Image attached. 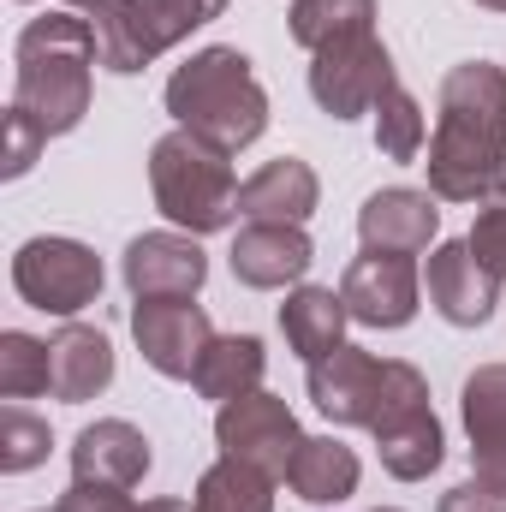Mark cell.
Wrapping results in <instances>:
<instances>
[{
    "label": "cell",
    "instance_id": "obj_15",
    "mask_svg": "<svg viewBox=\"0 0 506 512\" xmlns=\"http://www.w3.org/2000/svg\"><path fill=\"white\" fill-rule=\"evenodd\" d=\"M358 233L364 251H387V256H417L435 245L441 233V209L435 191H411V185H387L358 209Z\"/></svg>",
    "mask_w": 506,
    "mask_h": 512
},
{
    "label": "cell",
    "instance_id": "obj_31",
    "mask_svg": "<svg viewBox=\"0 0 506 512\" xmlns=\"http://www.w3.org/2000/svg\"><path fill=\"white\" fill-rule=\"evenodd\" d=\"M143 501H131V489H102V483H78L54 501V512H137Z\"/></svg>",
    "mask_w": 506,
    "mask_h": 512
},
{
    "label": "cell",
    "instance_id": "obj_20",
    "mask_svg": "<svg viewBox=\"0 0 506 512\" xmlns=\"http://www.w3.org/2000/svg\"><path fill=\"white\" fill-rule=\"evenodd\" d=\"M48 358H54V399L60 405H84L114 382V340L90 322H66L48 340Z\"/></svg>",
    "mask_w": 506,
    "mask_h": 512
},
{
    "label": "cell",
    "instance_id": "obj_27",
    "mask_svg": "<svg viewBox=\"0 0 506 512\" xmlns=\"http://www.w3.org/2000/svg\"><path fill=\"white\" fill-rule=\"evenodd\" d=\"M376 149L387 161H417V149H423V108L405 84H393L376 102Z\"/></svg>",
    "mask_w": 506,
    "mask_h": 512
},
{
    "label": "cell",
    "instance_id": "obj_32",
    "mask_svg": "<svg viewBox=\"0 0 506 512\" xmlns=\"http://www.w3.org/2000/svg\"><path fill=\"white\" fill-rule=\"evenodd\" d=\"M435 512H506V495H501V489H489V483H477V477H471V483L447 489V495H441V507H435Z\"/></svg>",
    "mask_w": 506,
    "mask_h": 512
},
{
    "label": "cell",
    "instance_id": "obj_33",
    "mask_svg": "<svg viewBox=\"0 0 506 512\" xmlns=\"http://www.w3.org/2000/svg\"><path fill=\"white\" fill-rule=\"evenodd\" d=\"M137 512H191L185 501H173V495H161V501H143Z\"/></svg>",
    "mask_w": 506,
    "mask_h": 512
},
{
    "label": "cell",
    "instance_id": "obj_17",
    "mask_svg": "<svg viewBox=\"0 0 506 512\" xmlns=\"http://www.w3.org/2000/svg\"><path fill=\"white\" fill-rule=\"evenodd\" d=\"M310 262H316L310 233L304 227H286V221H251L233 239V280L239 286H256V292H274V286L304 280Z\"/></svg>",
    "mask_w": 506,
    "mask_h": 512
},
{
    "label": "cell",
    "instance_id": "obj_16",
    "mask_svg": "<svg viewBox=\"0 0 506 512\" xmlns=\"http://www.w3.org/2000/svg\"><path fill=\"white\" fill-rule=\"evenodd\" d=\"M465 411V435H471V471L477 483L506 495V364H483L465 376L459 393Z\"/></svg>",
    "mask_w": 506,
    "mask_h": 512
},
{
    "label": "cell",
    "instance_id": "obj_6",
    "mask_svg": "<svg viewBox=\"0 0 506 512\" xmlns=\"http://www.w3.org/2000/svg\"><path fill=\"white\" fill-rule=\"evenodd\" d=\"M227 0H114L108 12H96V48L108 72H143L149 60H161L167 48H179L191 30H203L209 18H221Z\"/></svg>",
    "mask_w": 506,
    "mask_h": 512
},
{
    "label": "cell",
    "instance_id": "obj_24",
    "mask_svg": "<svg viewBox=\"0 0 506 512\" xmlns=\"http://www.w3.org/2000/svg\"><path fill=\"white\" fill-rule=\"evenodd\" d=\"M191 512H274V477L256 471L245 459H215L203 477H197V495Z\"/></svg>",
    "mask_w": 506,
    "mask_h": 512
},
{
    "label": "cell",
    "instance_id": "obj_14",
    "mask_svg": "<svg viewBox=\"0 0 506 512\" xmlns=\"http://www.w3.org/2000/svg\"><path fill=\"white\" fill-rule=\"evenodd\" d=\"M429 304L453 328H483L495 316V304H501V274L477 262L471 239L435 245V256H429Z\"/></svg>",
    "mask_w": 506,
    "mask_h": 512
},
{
    "label": "cell",
    "instance_id": "obj_23",
    "mask_svg": "<svg viewBox=\"0 0 506 512\" xmlns=\"http://www.w3.org/2000/svg\"><path fill=\"white\" fill-rule=\"evenodd\" d=\"M262 370H268V352H262L256 334H215V346L203 352L191 387L203 399H215V405H233V399H245V393L262 387Z\"/></svg>",
    "mask_w": 506,
    "mask_h": 512
},
{
    "label": "cell",
    "instance_id": "obj_1",
    "mask_svg": "<svg viewBox=\"0 0 506 512\" xmlns=\"http://www.w3.org/2000/svg\"><path fill=\"white\" fill-rule=\"evenodd\" d=\"M429 191L441 203H477L506 167V66L465 60L441 78L429 137Z\"/></svg>",
    "mask_w": 506,
    "mask_h": 512
},
{
    "label": "cell",
    "instance_id": "obj_18",
    "mask_svg": "<svg viewBox=\"0 0 506 512\" xmlns=\"http://www.w3.org/2000/svg\"><path fill=\"white\" fill-rule=\"evenodd\" d=\"M72 477L78 483H102V489H137L149 477V441L126 417H102L90 429H78L72 441Z\"/></svg>",
    "mask_w": 506,
    "mask_h": 512
},
{
    "label": "cell",
    "instance_id": "obj_11",
    "mask_svg": "<svg viewBox=\"0 0 506 512\" xmlns=\"http://www.w3.org/2000/svg\"><path fill=\"white\" fill-rule=\"evenodd\" d=\"M417 292H423L417 262L387 251H364L340 280V298H346L352 322H364V328H405L417 316Z\"/></svg>",
    "mask_w": 506,
    "mask_h": 512
},
{
    "label": "cell",
    "instance_id": "obj_9",
    "mask_svg": "<svg viewBox=\"0 0 506 512\" xmlns=\"http://www.w3.org/2000/svg\"><path fill=\"white\" fill-rule=\"evenodd\" d=\"M131 334H137L143 364L167 382H191L203 352L215 346V322L197 298H137L131 304Z\"/></svg>",
    "mask_w": 506,
    "mask_h": 512
},
{
    "label": "cell",
    "instance_id": "obj_3",
    "mask_svg": "<svg viewBox=\"0 0 506 512\" xmlns=\"http://www.w3.org/2000/svg\"><path fill=\"white\" fill-rule=\"evenodd\" d=\"M167 114L215 149L239 155L268 131V96L239 48H203L167 78Z\"/></svg>",
    "mask_w": 506,
    "mask_h": 512
},
{
    "label": "cell",
    "instance_id": "obj_5",
    "mask_svg": "<svg viewBox=\"0 0 506 512\" xmlns=\"http://www.w3.org/2000/svg\"><path fill=\"white\" fill-rule=\"evenodd\" d=\"M423 387V370L405 358H376L364 346H340L322 364H310V399L328 423H352V429H376L381 417Z\"/></svg>",
    "mask_w": 506,
    "mask_h": 512
},
{
    "label": "cell",
    "instance_id": "obj_12",
    "mask_svg": "<svg viewBox=\"0 0 506 512\" xmlns=\"http://www.w3.org/2000/svg\"><path fill=\"white\" fill-rule=\"evenodd\" d=\"M370 435H376V447H381V471L399 477V483H423L447 459V435H441V417L429 405V382L417 387V393H405Z\"/></svg>",
    "mask_w": 506,
    "mask_h": 512
},
{
    "label": "cell",
    "instance_id": "obj_2",
    "mask_svg": "<svg viewBox=\"0 0 506 512\" xmlns=\"http://www.w3.org/2000/svg\"><path fill=\"white\" fill-rule=\"evenodd\" d=\"M18 72H12V108L30 114L48 137H66V131L84 126L90 114V96H96V24L78 18V12H48V18H30L18 30V48H12Z\"/></svg>",
    "mask_w": 506,
    "mask_h": 512
},
{
    "label": "cell",
    "instance_id": "obj_8",
    "mask_svg": "<svg viewBox=\"0 0 506 512\" xmlns=\"http://www.w3.org/2000/svg\"><path fill=\"white\" fill-rule=\"evenodd\" d=\"M12 286L42 316H78L102 298V256L78 239H24L12 256Z\"/></svg>",
    "mask_w": 506,
    "mask_h": 512
},
{
    "label": "cell",
    "instance_id": "obj_28",
    "mask_svg": "<svg viewBox=\"0 0 506 512\" xmlns=\"http://www.w3.org/2000/svg\"><path fill=\"white\" fill-rule=\"evenodd\" d=\"M48 447H54V435H48L42 417H30L24 405H6V411H0V471H6V477L36 471V465L48 459Z\"/></svg>",
    "mask_w": 506,
    "mask_h": 512
},
{
    "label": "cell",
    "instance_id": "obj_19",
    "mask_svg": "<svg viewBox=\"0 0 506 512\" xmlns=\"http://www.w3.org/2000/svg\"><path fill=\"white\" fill-rule=\"evenodd\" d=\"M322 203V185H316V167L298 161V155H280V161H262L251 179L239 185V215L245 221H286V227H304Z\"/></svg>",
    "mask_w": 506,
    "mask_h": 512
},
{
    "label": "cell",
    "instance_id": "obj_22",
    "mask_svg": "<svg viewBox=\"0 0 506 512\" xmlns=\"http://www.w3.org/2000/svg\"><path fill=\"white\" fill-rule=\"evenodd\" d=\"M358 477H364V465H358V453L346 441L304 435V447H298V459L286 471V489L298 501H310V507H340L346 495H358Z\"/></svg>",
    "mask_w": 506,
    "mask_h": 512
},
{
    "label": "cell",
    "instance_id": "obj_30",
    "mask_svg": "<svg viewBox=\"0 0 506 512\" xmlns=\"http://www.w3.org/2000/svg\"><path fill=\"white\" fill-rule=\"evenodd\" d=\"M42 149H48V131L36 126L30 114L6 108V155H0V173H6V179H24V173L36 167Z\"/></svg>",
    "mask_w": 506,
    "mask_h": 512
},
{
    "label": "cell",
    "instance_id": "obj_35",
    "mask_svg": "<svg viewBox=\"0 0 506 512\" xmlns=\"http://www.w3.org/2000/svg\"><path fill=\"white\" fill-rule=\"evenodd\" d=\"M477 6H489V12H506V0H477Z\"/></svg>",
    "mask_w": 506,
    "mask_h": 512
},
{
    "label": "cell",
    "instance_id": "obj_34",
    "mask_svg": "<svg viewBox=\"0 0 506 512\" xmlns=\"http://www.w3.org/2000/svg\"><path fill=\"white\" fill-rule=\"evenodd\" d=\"M66 6H72V12H90V18H96V12H108L114 0H66Z\"/></svg>",
    "mask_w": 506,
    "mask_h": 512
},
{
    "label": "cell",
    "instance_id": "obj_21",
    "mask_svg": "<svg viewBox=\"0 0 506 512\" xmlns=\"http://www.w3.org/2000/svg\"><path fill=\"white\" fill-rule=\"evenodd\" d=\"M346 322H352V310H346V298L334 286H298L280 304V334H286V346L304 364H322L328 352H340L346 346Z\"/></svg>",
    "mask_w": 506,
    "mask_h": 512
},
{
    "label": "cell",
    "instance_id": "obj_25",
    "mask_svg": "<svg viewBox=\"0 0 506 512\" xmlns=\"http://www.w3.org/2000/svg\"><path fill=\"white\" fill-rule=\"evenodd\" d=\"M292 24V42L298 48H328L334 36H352V30H376V0H292L286 12Z\"/></svg>",
    "mask_w": 506,
    "mask_h": 512
},
{
    "label": "cell",
    "instance_id": "obj_36",
    "mask_svg": "<svg viewBox=\"0 0 506 512\" xmlns=\"http://www.w3.org/2000/svg\"><path fill=\"white\" fill-rule=\"evenodd\" d=\"M376 512H399V507H376Z\"/></svg>",
    "mask_w": 506,
    "mask_h": 512
},
{
    "label": "cell",
    "instance_id": "obj_26",
    "mask_svg": "<svg viewBox=\"0 0 506 512\" xmlns=\"http://www.w3.org/2000/svg\"><path fill=\"white\" fill-rule=\"evenodd\" d=\"M36 393H54L48 340L6 328V334H0V399H36Z\"/></svg>",
    "mask_w": 506,
    "mask_h": 512
},
{
    "label": "cell",
    "instance_id": "obj_4",
    "mask_svg": "<svg viewBox=\"0 0 506 512\" xmlns=\"http://www.w3.org/2000/svg\"><path fill=\"white\" fill-rule=\"evenodd\" d=\"M149 191H155V209L185 227L191 239L203 233H221L233 227L239 215V179H233V155L215 149L209 137L197 131H167L155 149H149Z\"/></svg>",
    "mask_w": 506,
    "mask_h": 512
},
{
    "label": "cell",
    "instance_id": "obj_7",
    "mask_svg": "<svg viewBox=\"0 0 506 512\" xmlns=\"http://www.w3.org/2000/svg\"><path fill=\"white\" fill-rule=\"evenodd\" d=\"M393 54L381 48L376 30H352V36H334L328 48L310 54V96L328 120H358V114H376V102L393 90Z\"/></svg>",
    "mask_w": 506,
    "mask_h": 512
},
{
    "label": "cell",
    "instance_id": "obj_13",
    "mask_svg": "<svg viewBox=\"0 0 506 512\" xmlns=\"http://www.w3.org/2000/svg\"><path fill=\"white\" fill-rule=\"evenodd\" d=\"M120 274L131 298H197L209 280V256L197 251L191 233H143L126 245Z\"/></svg>",
    "mask_w": 506,
    "mask_h": 512
},
{
    "label": "cell",
    "instance_id": "obj_10",
    "mask_svg": "<svg viewBox=\"0 0 506 512\" xmlns=\"http://www.w3.org/2000/svg\"><path fill=\"white\" fill-rule=\"evenodd\" d=\"M215 441H221V453L227 459H245L256 471H268L274 483L292 471V459H298V447H304V429H298V417H292V405L286 399H274V393H245V399H233V405H221V417H215Z\"/></svg>",
    "mask_w": 506,
    "mask_h": 512
},
{
    "label": "cell",
    "instance_id": "obj_29",
    "mask_svg": "<svg viewBox=\"0 0 506 512\" xmlns=\"http://www.w3.org/2000/svg\"><path fill=\"white\" fill-rule=\"evenodd\" d=\"M471 251H477V262H483V268H495V274L506 280V167H501V179L477 197Z\"/></svg>",
    "mask_w": 506,
    "mask_h": 512
}]
</instances>
